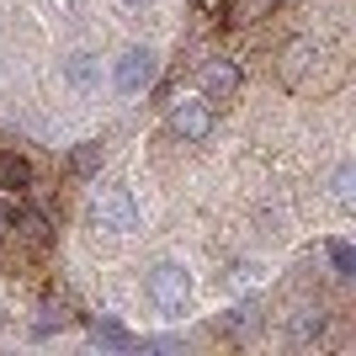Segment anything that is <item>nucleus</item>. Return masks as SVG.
Wrapping results in <instances>:
<instances>
[{
    "mask_svg": "<svg viewBox=\"0 0 356 356\" xmlns=\"http://www.w3.org/2000/svg\"><path fill=\"white\" fill-rule=\"evenodd\" d=\"M144 293H149L154 309L181 314V309H186V298H192V277H186V266H176V261H160V266H149Z\"/></svg>",
    "mask_w": 356,
    "mask_h": 356,
    "instance_id": "obj_1",
    "label": "nucleus"
},
{
    "mask_svg": "<svg viewBox=\"0 0 356 356\" xmlns=\"http://www.w3.org/2000/svg\"><path fill=\"white\" fill-rule=\"evenodd\" d=\"M90 223H96L102 234H134V229H138L134 197L122 192V186H106V192H96V197H90Z\"/></svg>",
    "mask_w": 356,
    "mask_h": 356,
    "instance_id": "obj_2",
    "label": "nucleus"
},
{
    "mask_svg": "<svg viewBox=\"0 0 356 356\" xmlns=\"http://www.w3.org/2000/svg\"><path fill=\"white\" fill-rule=\"evenodd\" d=\"M170 134L186 138V144H202L213 134V106L202 96H176L170 102Z\"/></svg>",
    "mask_w": 356,
    "mask_h": 356,
    "instance_id": "obj_3",
    "label": "nucleus"
},
{
    "mask_svg": "<svg viewBox=\"0 0 356 356\" xmlns=\"http://www.w3.org/2000/svg\"><path fill=\"white\" fill-rule=\"evenodd\" d=\"M154 70H160V64H154V48H128L118 59V70H112V80H118L122 96H138V90L154 80Z\"/></svg>",
    "mask_w": 356,
    "mask_h": 356,
    "instance_id": "obj_4",
    "label": "nucleus"
},
{
    "mask_svg": "<svg viewBox=\"0 0 356 356\" xmlns=\"http://www.w3.org/2000/svg\"><path fill=\"white\" fill-rule=\"evenodd\" d=\"M202 90H208L213 102H229L239 90V64L234 59H208L202 64Z\"/></svg>",
    "mask_w": 356,
    "mask_h": 356,
    "instance_id": "obj_5",
    "label": "nucleus"
},
{
    "mask_svg": "<svg viewBox=\"0 0 356 356\" xmlns=\"http://www.w3.org/2000/svg\"><path fill=\"white\" fill-rule=\"evenodd\" d=\"M64 80H70L74 90H90L96 80H102V64H96V54H70V64H64Z\"/></svg>",
    "mask_w": 356,
    "mask_h": 356,
    "instance_id": "obj_6",
    "label": "nucleus"
},
{
    "mask_svg": "<svg viewBox=\"0 0 356 356\" xmlns=\"http://www.w3.org/2000/svg\"><path fill=\"white\" fill-rule=\"evenodd\" d=\"M11 229H16L22 245H32V250H43V245H48V218H43V213H16Z\"/></svg>",
    "mask_w": 356,
    "mask_h": 356,
    "instance_id": "obj_7",
    "label": "nucleus"
},
{
    "mask_svg": "<svg viewBox=\"0 0 356 356\" xmlns=\"http://www.w3.org/2000/svg\"><path fill=\"white\" fill-rule=\"evenodd\" d=\"M22 186H32V165L27 160H0V192H22Z\"/></svg>",
    "mask_w": 356,
    "mask_h": 356,
    "instance_id": "obj_8",
    "label": "nucleus"
},
{
    "mask_svg": "<svg viewBox=\"0 0 356 356\" xmlns=\"http://www.w3.org/2000/svg\"><path fill=\"white\" fill-rule=\"evenodd\" d=\"M90 341H96V346H112V351H128L134 335H128L122 325H112V319H96V325H90Z\"/></svg>",
    "mask_w": 356,
    "mask_h": 356,
    "instance_id": "obj_9",
    "label": "nucleus"
},
{
    "mask_svg": "<svg viewBox=\"0 0 356 356\" xmlns=\"http://www.w3.org/2000/svg\"><path fill=\"white\" fill-rule=\"evenodd\" d=\"M96 165H102V144H96V138H90V144H80L70 154V170L74 176H96Z\"/></svg>",
    "mask_w": 356,
    "mask_h": 356,
    "instance_id": "obj_10",
    "label": "nucleus"
},
{
    "mask_svg": "<svg viewBox=\"0 0 356 356\" xmlns=\"http://www.w3.org/2000/svg\"><path fill=\"white\" fill-rule=\"evenodd\" d=\"M319 330H325V314H319V309H298V319H293L298 341H309V335H319Z\"/></svg>",
    "mask_w": 356,
    "mask_h": 356,
    "instance_id": "obj_11",
    "label": "nucleus"
},
{
    "mask_svg": "<svg viewBox=\"0 0 356 356\" xmlns=\"http://www.w3.org/2000/svg\"><path fill=\"white\" fill-rule=\"evenodd\" d=\"M330 261L341 266V277H351V271H356V250L346 245V239H335V245H330Z\"/></svg>",
    "mask_w": 356,
    "mask_h": 356,
    "instance_id": "obj_12",
    "label": "nucleus"
},
{
    "mask_svg": "<svg viewBox=\"0 0 356 356\" xmlns=\"http://www.w3.org/2000/svg\"><path fill=\"white\" fill-rule=\"evenodd\" d=\"M335 197H341V202H351V165H341V170H335Z\"/></svg>",
    "mask_w": 356,
    "mask_h": 356,
    "instance_id": "obj_13",
    "label": "nucleus"
},
{
    "mask_svg": "<svg viewBox=\"0 0 356 356\" xmlns=\"http://www.w3.org/2000/svg\"><path fill=\"white\" fill-rule=\"evenodd\" d=\"M54 325H64V314H59V309H43V319H38V335H48Z\"/></svg>",
    "mask_w": 356,
    "mask_h": 356,
    "instance_id": "obj_14",
    "label": "nucleus"
},
{
    "mask_svg": "<svg viewBox=\"0 0 356 356\" xmlns=\"http://www.w3.org/2000/svg\"><path fill=\"white\" fill-rule=\"evenodd\" d=\"M271 6H277V0H239V11H245V16H261V11H271Z\"/></svg>",
    "mask_w": 356,
    "mask_h": 356,
    "instance_id": "obj_15",
    "label": "nucleus"
},
{
    "mask_svg": "<svg viewBox=\"0 0 356 356\" xmlns=\"http://www.w3.org/2000/svg\"><path fill=\"white\" fill-rule=\"evenodd\" d=\"M197 6H202L208 16H223V11H229V0H197Z\"/></svg>",
    "mask_w": 356,
    "mask_h": 356,
    "instance_id": "obj_16",
    "label": "nucleus"
},
{
    "mask_svg": "<svg viewBox=\"0 0 356 356\" xmlns=\"http://www.w3.org/2000/svg\"><path fill=\"white\" fill-rule=\"evenodd\" d=\"M11 218H16V208H11V202H0V229H11Z\"/></svg>",
    "mask_w": 356,
    "mask_h": 356,
    "instance_id": "obj_17",
    "label": "nucleus"
},
{
    "mask_svg": "<svg viewBox=\"0 0 356 356\" xmlns=\"http://www.w3.org/2000/svg\"><path fill=\"white\" fill-rule=\"evenodd\" d=\"M122 6H149V0H122Z\"/></svg>",
    "mask_w": 356,
    "mask_h": 356,
    "instance_id": "obj_18",
    "label": "nucleus"
}]
</instances>
